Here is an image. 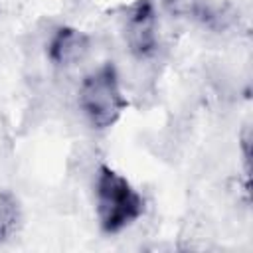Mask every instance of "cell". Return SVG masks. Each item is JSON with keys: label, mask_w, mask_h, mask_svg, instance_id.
<instances>
[{"label": "cell", "mask_w": 253, "mask_h": 253, "mask_svg": "<svg viewBox=\"0 0 253 253\" xmlns=\"http://www.w3.org/2000/svg\"><path fill=\"white\" fill-rule=\"evenodd\" d=\"M95 210L105 233H119L144 213V198L115 168L101 164L95 174Z\"/></svg>", "instance_id": "6da1fadb"}, {"label": "cell", "mask_w": 253, "mask_h": 253, "mask_svg": "<svg viewBox=\"0 0 253 253\" xmlns=\"http://www.w3.org/2000/svg\"><path fill=\"white\" fill-rule=\"evenodd\" d=\"M126 105L115 65L105 63L83 77L79 87V109L93 128L105 130L113 126Z\"/></svg>", "instance_id": "7a4b0ae2"}, {"label": "cell", "mask_w": 253, "mask_h": 253, "mask_svg": "<svg viewBox=\"0 0 253 253\" xmlns=\"http://www.w3.org/2000/svg\"><path fill=\"white\" fill-rule=\"evenodd\" d=\"M125 40L130 53L148 59L158 49V20L150 0H138L125 18Z\"/></svg>", "instance_id": "3957f363"}, {"label": "cell", "mask_w": 253, "mask_h": 253, "mask_svg": "<svg viewBox=\"0 0 253 253\" xmlns=\"http://www.w3.org/2000/svg\"><path fill=\"white\" fill-rule=\"evenodd\" d=\"M89 49H91L89 36H85L83 32L69 28V26L57 28L47 43V55H49L51 63L57 67L77 65L79 61H83L87 57Z\"/></svg>", "instance_id": "277c9868"}, {"label": "cell", "mask_w": 253, "mask_h": 253, "mask_svg": "<svg viewBox=\"0 0 253 253\" xmlns=\"http://www.w3.org/2000/svg\"><path fill=\"white\" fill-rule=\"evenodd\" d=\"M20 219H22V213H20L18 200L8 192H0V241L16 233Z\"/></svg>", "instance_id": "5b68a950"}, {"label": "cell", "mask_w": 253, "mask_h": 253, "mask_svg": "<svg viewBox=\"0 0 253 253\" xmlns=\"http://www.w3.org/2000/svg\"><path fill=\"white\" fill-rule=\"evenodd\" d=\"M162 2L176 16L196 18V20H202V22H210V20L215 18L213 12L210 10V6L204 0H162Z\"/></svg>", "instance_id": "8992f818"}]
</instances>
